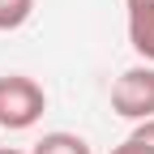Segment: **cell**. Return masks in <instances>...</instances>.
<instances>
[{
	"label": "cell",
	"instance_id": "obj_3",
	"mask_svg": "<svg viewBox=\"0 0 154 154\" xmlns=\"http://www.w3.org/2000/svg\"><path fill=\"white\" fill-rule=\"evenodd\" d=\"M128 9V43L146 64H154V0H124Z\"/></svg>",
	"mask_w": 154,
	"mask_h": 154
},
{
	"label": "cell",
	"instance_id": "obj_7",
	"mask_svg": "<svg viewBox=\"0 0 154 154\" xmlns=\"http://www.w3.org/2000/svg\"><path fill=\"white\" fill-rule=\"evenodd\" d=\"M111 154H154V150H150V146H141L137 137H128V141H120V146H116Z\"/></svg>",
	"mask_w": 154,
	"mask_h": 154
},
{
	"label": "cell",
	"instance_id": "obj_8",
	"mask_svg": "<svg viewBox=\"0 0 154 154\" xmlns=\"http://www.w3.org/2000/svg\"><path fill=\"white\" fill-rule=\"evenodd\" d=\"M0 154H30V150H13V146H9V150H0Z\"/></svg>",
	"mask_w": 154,
	"mask_h": 154
},
{
	"label": "cell",
	"instance_id": "obj_4",
	"mask_svg": "<svg viewBox=\"0 0 154 154\" xmlns=\"http://www.w3.org/2000/svg\"><path fill=\"white\" fill-rule=\"evenodd\" d=\"M30 154H94V150L86 146V137H77V133H43V141Z\"/></svg>",
	"mask_w": 154,
	"mask_h": 154
},
{
	"label": "cell",
	"instance_id": "obj_1",
	"mask_svg": "<svg viewBox=\"0 0 154 154\" xmlns=\"http://www.w3.org/2000/svg\"><path fill=\"white\" fill-rule=\"evenodd\" d=\"M47 111L43 86L26 73H5L0 77V128H30L38 124V116Z\"/></svg>",
	"mask_w": 154,
	"mask_h": 154
},
{
	"label": "cell",
	"instance_id": "obj_5",
	"mask_svg": "<svg viewBox=\"0 0 154 154\" xmlns=\"http://www.w3.org/2000/svg\"><path fill=\"white\" fill-rule=\"evenodd\" d=\"M34 13V0H0V30H17L26 26Z\"/></svg>",
	"mask_w": 154,
	"mask_h": 154
},
{
	"label": "cell",
	"instance_id": "obj_6",
	"mask_svg": "<svg viewBox=\"0 0 154 154\" xmlns=\"http://www.w3.org/2000/svg\"><path fill=\"white\" fill-rule=\"evenodd\" d=\"M133 137H137L141 146H150V150H154V120H141L137 128H133Z\"/></svg>",
	"mask_w": 154,
	"mask_h": 154
},
{
	"label": "cell",
	"instance_id": "obj_2",
	"mask_svg": "<svg viewBox=\"0 0 154 154\" xmlns=\"http://www.w3.org/2000/svg\"><path fill=\"white\" fill-rule=\"evenodd\" d=\"M111 111L133 124L154 120V64H133L111 82Z\"/></svg>",
	"mask_w": 154,
	"mask_h": 154
}]
</instances>
